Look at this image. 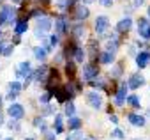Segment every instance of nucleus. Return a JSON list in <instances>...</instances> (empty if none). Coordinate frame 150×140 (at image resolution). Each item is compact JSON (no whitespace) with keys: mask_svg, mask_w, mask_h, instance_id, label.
<instances>
[{"mask_svg":"<svg viewBox=\"0 0 150 140\" xmlns=\"http://www.w3.org/2000/svg\"><path fill=\"white\" fill-rule=\"evenodd\" d=\"M27 29H28V25H27V21L25 20H21V21H18L16 23V27H14V32L20 36V34H23V32H27Z\"/></svg>","mask_w":150,"mask_h":140,"instance_id":"nucleus-21","label":"nucleus"},{"mask_svg":"<svg viewBox=\"0 0 150 140\" xmlns=\"http://www.w3.org/2000/svg\"><path fill=\"white\" fill-rule=\"evenodd\" d=\"M148 62H150V51H139L138 55H136V64H138V67H146L148 66Z\"/></svg>","mask_w":150,"mask_h":140,"instance_id":"nucleus-9","label":"nucleus"},{"mask_svg":"<svg viewBox=\"0 0 150 140\" xmlns=\"http://www.w3.org/2000/svg\"><path fill=\"white\" fill-rule=\"evenodd\" d=\"M14 20V9L6 6L2 11H0V25H4V23H11Z\"/></svg>","mask_w":150,"mask_h":140,"instance_id":"nucleus-3","label":"nucleus"},{"mask_svg":"<svg viewBox=\"0 0 150 140\" xmlns=\"http://www.w3.org/2000/svg\"><path fill=\"white\" fill-rule=\"evenodd\" d=\"M99 2H101V6H104V7L113 6V0H99Z\"/></svg>","mask_w":150,"mask_h":140,"instance_id":"nucleus-34","label":"nucleus"},{"mask_svg":"<svg viewBox=\"0 0 150 140\" xmlns=\"http://www.w3.org/2000/svg\"><path fill=\"white\" fill-rule=\"evenodd\" d=\"M50 29H51V20H50V18L44 16V18H39V20H37V30H39V32L44 34V32H48Z\"/></svg>","mask_w":150,"mask_h":140,"instance_id":"nucleus-11","label":"nucleus"},{"mask_svg":"<svg viewBox=\"0 0 150 140\" xmlns=\"http://www.w3.org/2000/svg\"><path fill=\"white\" fill-rule=\"evenodd\" d=\"M85 34V29L80 25V27H76V29H74V37H81Z\"/></svg>","mask_w":150,"mask_h":140,"instance_id":"nucleus-31","label":"nucleus"},{"mask_svg":"<svg viewBox=\"0 0 150 140\" xmlns=\"http://www.w3.org/2000/svg\"><path fill=\"white\" fill-rule=\"evenodd\" d=\"M6 140H14V138H11V136H9V138H6Z\"/></svg>","mask_w":150,"mask_h":140,"instance_id":"nucleus-43","label":"nucleus"},{"mask_svg":"<svg viewBox=\"0 0 150 140\" xmlns=\"http://www.w3.org/2000/svg\"><path fill=\"white\" fill-rule=\"evenodd\" d=\"M92 85H94V87H104V80H101V78H99L97 82H92Z\"/></svg>","mask_w":150,"mask_h":140,"instance_id":"nucleus-35","label":"nucleus"},{"mask_svg":"<svg viewBox=\"0 0 150 140\" xmlns=\"http://www.w3.org/2000/svg\"><path fill=\"white\" fill-rule=\"evenodd\" d=\"M85 18H88V7L78 6L76 7V20H85Z\"/></svg>","mask_w":150,"mask_h":140,"instance_id":"nucleus-18","label":"nucleus"},{"mask_svg":"<svg viewBox=\"0 0 150 140\" xmlns=\"http://www.w3.org/2000/svg\"><path fill=\"white\" fill-rule=\"evenodd\" d=\"M20 91H21V84H20V82H13V84H9V94H7V98H9V99H14V98L18 96Z\"/></svg>","mask_w":150,"mask_h":140,"instance_id":"nucleus-12","label":"nucleus"},{"mask_svg":"<svg viewBox=\"0 0 150 140\" xmlns=\"http://www.w3.org/2000/svg\"><path fill=\"white\" fill-rule=\"evenodd\" d=\"M13 2H14V4H18V2H20V0H13Z\"/></svg>","mask_w":150,"mask_h":140,"instance_id":"nucleus-41","label":"nucleus"},{"mask_svg":"<svg viewBox=\"0 0 150 140\" xmlns=\"http://www.w3.org/2000/svg\"><path fill=\"white\" fill-rule=\"evenodd\" d=\"M16 76L18 78H30L32 76V67H30V62H21L18 67H16Z\"/></svg>","mask_w":150,"mask_h":140,"instance_id":"nucleus-2","label":"nucleus"},{"mask_svg":"<svg viewBox=\"0 0 150 140\" xmlns=\"http://www.w3.org/2000/svg\"><path fill=\"white\" fill-rule=\"evenodd\" d=\"M46 73H48V67L42 66V67H39L37 71L34 73V78H35L37 82H46Z\"/></svg>","mask_w":150,"mask_h":140,"instance_id":"nucleus-15","label":"nucleus"},{"mask_svg":"<svg viewBox=\"0 0 150 140\" xmlns=\"http://www.w3.org/2000/svg\"><path fill=\"white\" fill-rule=\"evenodd\" d=\"M39 101H41V103H42V105H46V103H48V101H50V94H42V96H41V98H39Z\"/></svg>","mask_w":150,"mask_h":140,"instance_id":"nucleus-32","label":"nucleus"},{"mask_svg":"<svg viewBox=\"0 0 150 140\" xmlns=\"http://www.w3.org/2000/svg\"><path fill=\"white\" fill-rule=\"evenodd\" d=\"M74 59H76V62H83L85 59V50L81 46H76L74 48Z\"/></svg>","mask_w":150,"mask_h":140,"instance_id":"nucleus-20","label":"nucleus"},{"mask_svg":"<svg viewBox=\"0 0 150 140\" xmlns=\"http://www.w3.org/2000/svg\"><path fill=\"white\" fill-rule=\"evenodd\" d=\"M46 140H55V135L53 133H46Z\"/></svg>","mask_w":150,"mask_h":140,"instance_id":"nucleus-38","label":"nucleus"},{"mask_svg":"<svg viewBox=\"0 0 150 140\" xmlns=\"http://www.w3.org/2000/svg\"><path fill=\"white\" fill-rule=\"evenodd\" d=\"M55 25H57V32H58V34H64L65 29H67V27H65V18H58Z\"/></svg>","mask_w":150,"mask_h":140,"instance_id":"nucleus-23","label":"nucleus"},{"mask_svg":"<svg viewBox=\"0 0 150 140\" xmlns=\"http://www.w3.org/2000/svg\"><path fill=\"white\" fill-rule=\"evenodd\" d=\"M67 126H69V129H80V126H81V119L80 117H69V122H67Z\"/></svg>","mask_w":150,"mask_h":140,"instance_id":"nucleus-17","label":"nucleus"},{"mask_svg":"<svg viewBox=\"0 0 150 140\" xmlns=\"http://www.w3.org/2000/svg\"><path fill=\"white\" fill-rule=\"evenodd\" d=\"M71 138H72V140H83V136H81V133H80V131H74Z\"/></svg>","mask_w":150,"mask_h":140,"instance_id":"nucleus-33","label":"nucleus"},{"mask_svg":"<svg viewBox=\"0 0 150 140\" xmlns=\"http://www.w3.org/2000/svg\"><path fill=\"white\" fill-rule=\"evenodd\" d=\"M143 2H145V0H134V6H136V7H139Z\"/></svg>","mask_w":150,"mask_h":140,"instance_id":"nucleus-39","label":"nucleus"},{"mask_svg":"<svg viewBox=\"0 0 150 140\" xmlns=\"http://www.w3.org/2000/svg\"><path fill=\"white\" fill-rule=\"evenodd\" d=\"M131 25H132V20H131V18H124V20L118 21L117 30H118V32H127V30L131 29Z\"/></svg>","mask_w":150,"mask_h":140,"instance_id":"nucleus-13","label":"nucleus"},{"mask_svg":"<svg viewBox=\"0 0 150 140\" xmlns=\"http://www.w3.org/2000/svg\"><path fill=\"white\" fill-rule=\"evenodd\" d=\"M111 136H115V138H125V133H124L122 129H118V128H115V129L111 131Z\"/></svg>","mask_w":150,"mask_h":140,"instance_id":"nucleus-29","label":"nucleus"},{"mask_svg":"<svg viewBox=\"0 0 150 140\" xmlns=\"http://www.w3.org/2000/svg\"><path fill=\"white\" fill-rule=\"evenodd\" d=\"M99 75V71H97V67L94 66V64H87L85 67H83V78L85 80H92V78H96Z\"/></svg>","mask_w":150,"mask_h":140,"instance_id":"nucleus-7","label":"nucleus"},{"mask_svg":"<svg viewBox=\"0 0 150 140\" xmlns=\"http://www.w3.org/2000/svg\"><path fill=\"white\" fill-rule=\"evenodd\" d=\"M25 140H34V138H32V136H30V138H25Z\"/></svg>","mask_w":150,"mask_h":140,"instance_id":"nucleus-42","label":"nucleus"},{"mask_svg":"<svg viewBox=\"0 0 150 140\" xmlns=\"http://www.w3.org/2000/svg\"><path fill=\"white\" fill-rule=\"evenodd\" d=\"M50 41H51V46H57V44H58V36H51Z\"/></svg>","mask_w":150,"mask_h":140,"instance_id":"nucleus-36","label":"nucleus"},{"mask_svg":"<svg viewBox=\"0 0 150 140\" xmlns=\"http://www.w3.org/2000/svg\"><path fill=\"white\" fill-rule=\"evenodd\" d=\"M67 140H72V138H71V136H69V138H67Z\"/></svg>","mask_w":150,"mask_h":140,"instance_id":"nucleus-47","label":"nucleus"},{"mask_svg":"<svg viewBox=\"0 0 150 140\" xmlns=\"http://www.w3.org/2000/svg\"><path fill=\"white\" fill-rule=\"evenodd\" d=\"M127 119H129V122H131L132 126H139V128L145 126V117H141V115H138V114H131Z\"/></svg>","mask_w":150,"mask_h":140,"instance_id":"nucleus-14","label":"nucleus"},{"mask_svg":"<svg viewBox=\"0 0 150 140\" xmlns=\"http://www.w3.org/2000/svg\"><path fill=\"white\" fill-rule=\"evenodd\" d=\"M138 32L143 39H150V21L146 18H141L138 23Z\"/></svg>","mask_w":150,"mask_h":140,"instance_id":"nucleus-4","label":"nucleus"},{"mask_svg":"<svg viewBox=\"0 0 150 140\" xmlns=\"http://www.w3.org/2000/svg\"><path fill=\"white\" fill-rule=\"evenodd\" d=\"M127 101H129L134 108H139V105H141V103H139V99H138V96H129V98H127Z\"/></svg>","mask_w":150,"mask_h":140,"instance_id":"nucleus-28","label":"nucleus"},{"mask_svg":"<svg viewBox=\"0 0 150 140\" xmlns=\"http://www.w3.org/2000/svg\"><path fill=\"white\" fill-rule=\"evenodd\" d=\"M83 140H97V138H94V136H85Z\"/></svg>","mask_w":150,"mask_h":140,"instance_id":"nucleus-40","label":"nucleus"},{"mask_svg":"<svg viewBox=\"0 0 150 140\" xmlns=\"http://www.w3.org/2000/svg\"><path fill=\"white\" fill-rule=\"evenodd\" d=\"M46 53H48V50H46V48H41V46L34 50V55H35V59H39V60H44V59H46Z\"/></svg>","mask_w":150,"mask_h":140,"instance_id":"nucleus-22","label":"nucleus"},{"mask_svg":"<svg viewBox=\"0 0 150 140\" xmlns=\"http://www.w3.org/2000/svg\"><path fill=\"white\" fill-rule=\"evenodd\" d=\"M148 18H150V7H148Z\"/></svg>","mask_w":150,"mask_h":140,"instance_id":"nucleus-44","label":"nucleus"},{"mask_svg":"<svg viewBox=\"0 0 150 140\" xmlns=\"http://www.w3.org/2000/svg\"><path fill=\"white\" fill-rule=\"evenodd\" d=\"M7 114H9V117H11L13 121H20V119L25 115V108H23L21 105H18V103H13V105L7 108Z\"/></svg>","mask_w":150,"mask_h":140,"instance_id":"nucleus-1","label":"nucleus"},{"mask_svg":"<svg viewBox=\"0 0 150 140\" xmlns=\"http://www.w3.org/2000/svg\"><path fill=\"white\" fill-rule=\"evenodd\" d=\"M74 110H76V108H74L72 103H67V105H65V115H67V117H72V115H74Z\"/></svg>","mask_w":150,"mask_h":140,"instance_id":"nucleus-27","label":"nucleus"},{"mask_svg":"<svg viewBox=\"0 0 150 140\" xmlns=\"http://www.w3.org/2000/svg\"><path fill=\"white\" fill-rule=\"evenodd\" d=\"M108 25H110V20L106 16H97V20H96V32L97 34H104Z\"/></svg>","mask_w":150,"mask_h":140,"instance_id":"nucleus-6","label":"nucleus"},{"mask_svg":"<svg viewBox=\"0 0 150 140\" xmlns=\"http://www.w3.org/2000/svg\"><path fill=\"white\" fill-rule=\"evenodd\" d=\"M141 85H145V78L141 75H132L127 82V87L129 89H139Z\"/></svg>","mask_w":150,"mask_h":140,"instance_id":"nucleus-8","label":"nucleus"},{"mask_svg":"<svg viewBox=\"0 0 150 140\" xmlns=\"http://www.w3.org/2000/svg\"><path fill=\"white\" fill-rule=\"evenodd\" d=\"M101 62H103V64H110V62H113V53L104 51V53L101 55Z\"/></svg>","mask_w":150,"mask_h":140,"instance_id":"nucleus-26","label":"nucleus"},{"mask_svg":"<svg viewBox=\"0 0 150 140\" xmlns=\"http://www.w3.org/2000/svg\"><path fill=\"white\" fill-rule=\"evenodd\" d=\"M57 7H58L60 11H65V9H69V7H67V0H57Z\"/></svg>","mask_w":150,"mask_h":140,"instance_id":"nucleus-30","label":"nucleus"},{"mask_svg":"<svg viewBox=\"0 0 150 140\" xmlns=\"http://www.w3.org/2000/svg\"><path fill=\"white\" fill-rule=\"evenodd\" d=\"M64 126H62V115H55V133H62Z\"/></svg>","mask_w":150,"mask_h":140,"instance_id":"nucleus-24","label":"nucleus"},{"mask_svg":"<svg viewBox=\"0 0 150 140\" xmlns=\"http://www.w3.org/2000/svg\"><path fill=\"white\" fill-rule=\"evenodd\" d=\"M87 101H88L90 106H94V108H101V106H103V98H101V94H97L96 91H92V92L87 94Z\"/></svg>","mask_w":150,"mask_h":140,"instance_id":"nucleus-5","label":"nucleus"},{"mask_svg":"<svg viewBox=\"0 0 150 140\" xmlns=\"http://www.w3.org/2000/svg\"><path fill=\"white\" fill-rule=\"evenodd\" d=\"M110 121H111L113 124H117V122H118V117H117V115H110Z\"/></svg>","mask_w":150,"mask_h":140,"instance_id":"nucleus-37","label":"nucleus"},{"mask_svg":"<svg viewBox=\"0 0 150 140\" xmlns=\"http://www.w3.org/2000/svg\"><path fill=\"white\" fill-rule=\"evenodd\" d=\"M0 105H2V98H0Z\"/></svg>","mask_w":150,"mask_h":140,"instance_id":"nucleus-46","label":"nucleus"},{"mask_svg":"<svg viewBox=\"0 0 150 140\" xmlns=\"http://www.w3.org/2000/svg\"><path fill=\"white\" fill-rule=\"evenodd\" d=\"M0 53H2V55H11V53H13V44H11V43H2V41H0Z\"/></svg>","mask_w":150,"mask_h":140,"instance_id":"nucleus-19","label":"nucleus"},{"mask_svg":"<svg viewBox=\"0 0 150 140\" xmlns=\"http://www.w3.org/2000/svg\"><path fill=\"white\" fill-rule=\"evenodd\" d=\"M55 96H57V99L60 101V103H64L67 98H71L69 94H67V91H65V87H58V89H55Z\"/></svg>","mask_w":150,"mask_h":140,"instance_id":"nucleus-16","label":"nucleus"},{"mask_svg":"<svg viewBox=\"0 0 150 140\" xmlns=\"http://www.w3.org/2000/svg\"><path fill=\"white\" fill-rule=\"evenodd\" d=\"M0 124H2V115H0Z\"/></svg>","mask_w":150,"mask_h":140,"instance_id":"nucleus-45","label":"nucleus"},{"mask_svg":"<svg viewBox=\"0 0 150 140\" xmlns=\"http://www.w3.org/2000/svg\"><path fill=\"white\" fill-rule=\"evenodd\" d=\"M65 71H67V75L72 78L74 76V73H76V66H74V62H67L65 64Z\"/></svg>","mask_w":150,"mask_h":140,"instance_id":"nucleus-25","label":"nucleus"},{"mask_svg":"<svg viewBox=\"0 0 150 140\" xmlns=\"http://www.w3.org/2000/svg\"><path fill=\"white\" fill-rule=\"evenodd\" d=\"M125 94H127V85H125V84H122V85H120V89L117 91V96H115V103H117L118 106H122V105H124V101H125Z\"/></svg>","mask_w":150,"mask_h":140,"instance_id":"nucleus-10","label":"nucleus"}]
</instances>
